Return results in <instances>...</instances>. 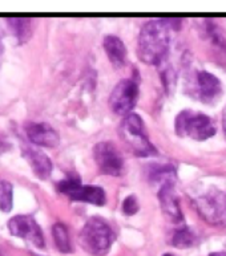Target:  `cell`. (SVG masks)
Returning a JSON list of instances; mask_svg holds the SVG:
<instances>
[{"label":"cell","instance_id":"6da1fadb","mask_svg":"<svg viewBox=\"0 0 226 256\" xmlns=\"http://www.w3.org/2000/svg\"><path fill=\"white\" fill-rule=\"evenodd\" d=\"M170 26L165 19L150 20L138 34L137 56L148 65H160L166 58L170 44Z\"/></svg>","mask_w":226,"mask_h":256},{"label":"cell","instance_id":"7a4b0ae2","mask_svg":"<svg viewBox=\"0 0 226 256\" xmlns=\"http://www.w3.org/2000/svg\"><path fill=\"white\" fill-rule=\"evenodd\" d=\"M80 246L92 256H105L115 242V232L109 224L100 216L87 220L79 236Z\"/></svg>","mask_w":226,"mask_h":256},{"label":"cell","instance_id":"3957f363","mask_svg":"<svg viewBox=\"0 0 226 256\" xmlns=\"http://www.w3.org/2000/svg\"><path fill=\"white\" fill-rule=\"evenodd\" d=\"M119 134L124 144L137 157H152L157 154V150L149 140L145 124L138 114L130 113L125 116L120 124Z\"/></svg>","mask_w":226,"mask_h":256},{"label":"cell","instance_id":"277c9868","mask_svg":"<svg viewBox=\"0 0 226 256\" xmlns=\"http://www.w3.org/2000/svg\"><path fill=\"white\" fill-rule=\"evenodd\" d=\"M174 130L178 137L190 138L193 141H205L217 133L214 122L209 116L190 109L178 113L174 121Z\"/></svg>","mask_w":226,"mask_h":256},{"label":"cell","instance_id":"5b68a950","mask_svg":"<svg viewBox=\"0 0 226 256\" xmlns=\"http://www.w3.org/2000/svg\"><path fill=\"white\" fill-rule=\"evenodd\" d=\"M199 216L206 223L226 227V190H210L194 200Z\"/></svg>","mask_w":226,"mask_h":256},{"label":"cell","instance_id":"8992f818","mask_svg":"<svg viewBox=\"0 0 226 256\" xmlns=\"http://www.w3.org/2000/svg\"><path fill=\"white\" fill-rule=\"evenodd\" d=\"M58 192L67 195L68 198L77 202H85L95 204V206H104L107 196L105 192L99 186L81 184L80 176L77 174H69L65 180H60L56 184Z\"/></svg>","mask_w":226,"mask_h":256},{"label":"cell","instance_id":"52a82bcc","mask_svg":"<svg viewBox=\"0 0 226 256\" xmlns=\"http://www.w3.org/2000/svg\"><path fill=\"white\" fill-rule=\"evenodd\" d=\"M188 90L192 97L203 104H215L222 96L221 81L209 72L198 70L193 73L188 84Z\"/></svg>","mask_w":226,"mask_h":256},{"label":"cell","instance_id":"ba28073f","mask_svg":"<svg viewBox=\"0 0 226 256\" xmlns=\"http://www.w3.org/2000/svg\"><path fill=\"white\" fill-rule=\"evenodd\" d=\"M138 98V84L133 78H124L113 88L109 97V106L116 114L128 116L136 106Z\"/></svg>","mask_w":226,"mask_h":256},{"label":"cell","instance_id":"9c48e42d","mask_svg":"<svg viewBox=\"0 0 226 256\" xmlns=\"http://www.w3.org/2000/svg\"><path fill=\"white\" fill-rule=\"evenodd\" d=\"M93 158L101 172L113 176H121L124 170V158L113 142L101 141L95 145Z\"/></svg>","mask_w":226,"mask_h":256},{"label":"cell","instance_id":"30bf717a","mask_svg":"<svg viewBox=\"0 0 226 256\" xmlns=\"http://www.w3.org/2000/svg\"><path fill=\"white\" fill-rule=\"evenodd\" d=\"M8 230L14 236L30 242L38 248H44V246H46L44 235H43L40 226L30 215H18V216L10 219Z\"/></svg>","mask_w":226,"mask_h":256},{"label":"cell","instance_id":"8fae6325","mask_svg":"<svg viewBox=\"0 0 226 256\" xmlns=\"http://www.w3.org/2000/svg\"><path fill=\"white\" fill-rule=\"evenodd\" d=\"M157 196L160 206H161L164 214L166 215V218L174 224L181 226V223L184 222V215H182V210L180 207L178 196L174 190L173 180H168L160 186Z\"/></svg>","mask_w":226,"mask_h":256},{"label":"cell","instance_id":"7c38bea8","mask_svg":"<svg viewBox=\"0 0 226 256\" xmlns=\"http://www.w3.org/2000/svg\"><path fill=\"white\" fill-rule=\"evenodd\" d=\"M30 141L44 148H56L60 144L58 132L46 122H30L26 126Z\"/></svg>","mask_w":226,"mask_h":256},{"label":"cell","instance_id":"4fadbf2b","mask_svg":"<svg viewBox=\"0 0 226 256\" xmlns=\"http://www.w3.org/2000/svg\"><path fill=\"white\" fill-rule=\"evenodd\" d=\"M23 156L28 160L32 172L40 180H47L52 172V162L50 157L32 146H23Z\"/></svg>","mask_w":226,"mask_h":256},{"label":"cell","instance_id":"5bb4252c","mask_svg":"<svg viewBox=\"0 0 226 256\" xmlns=\"http://www.w3.org/2000/svg\"><path fill=\"white\" fill-rule=\"evenodd\" d=\"M103 46L109 62L115 65L116 68L123 66L127 58V48L124 46L123 40L115 34H108L104 38Z\"/></svg>","mask_w":226,"mask_h":256},{"label":"cell","instance_id":"9a60e30c","mask_svg":"<svg viewBox=\"0 0 226 256\" xmlns=\"http://www.w3.org/2000/svg\"><path fill=\"white\" fill-rule=\"evenodd\" d=\"M6 23H8L12 34H15L20 44H24L31 38L32 32H34L32 19L30 18H8L6 19Z\"/></svg>","mask_w":226,"mask_h":256},{"label":"cell","instance_id":"2e32d148","mask_svg":"<svg viewBox=\"0 0 226 256\" xmlns=\"http://www.w3.org/2000/svg\"><path fill=\"white\" fill-rule=\"evenodd\" d=\"M170 243L177 248H189V247L194 246L195 235L189 227L180 226L178 228L174 230Z\"/></svg>","mask_w":226,"mask_h":256},{"label":"cell","instance_id":"e0dca14e","mask_svg":"<svg viewBox=\"0 0 226 256\" xmlns=\"http://www.w3.org/2000/svg\"><path fill=\"white\" fill-rule=\"evenodd\" d=\"M52 236H54L55 244L58 247V250L63 254H69L72 251V246H71V240H69L68 230L63 223H56L52 227Z\"/></svg>","mask_w":226,"mask_h":256},{"label":"cell","instance_id":"ac0fdd59","mask_svg":"<svg viewBox=\"0 0 226 256\" xmlns=\"http://www.w3.org/2000/svg\"><path fill=\"white\" fill-rule=\"evenodd\" d=\"M12 184L8 180H0V210L3 212H10L12 210Z\"/></svg>","mask_w":226,"mask_h":256},{"label":"cell","instance_id":"d6986e66","mask_svg":"<svg viewBox=\"0 0 226 256\" xmlns=\"http://www.w3.org/2000/svg\"><path fill=\"white\" fill-rule=\"evenodd\" d=\"M140 210V204L136 198V195H128L123 202V212L125 215H134L137 214Z\"/></svg>","mask_w":226,"mask_h":256},{"label":"cell","instance_id":"ffe728a7","mask_svg":"<svg viewBox=\"0 0 226 256\" xmlns=\"http://www.w3.org/2000/svg\"><path fill=\"white\" fill-rule=\"evenodd\" d=\"M2 38H3V31L0 30V56L3 54V42H2Z\"/></svg>","mask_w":226,"mask_h":256},{"label":"cell","instance_id":"44dd1931","mask_svg":"<svg viewBox=\"0 0 226 256\" xmlns=\"http://www.w3.org/2000/svg\"><path fill=\"white\" fill-rule=\"evenodd\" d=\"M223 133H225L226 137V109L223 110Z\"/></svg>","mask_w":226,"mask_h":256},{"label":"cell","instance_id":"7402d4cb","mask_svg":"<svg viewBox=\"0 0 226 256\" xmlns=\"http://www.w3.org/2000/svg\"><path fill=\"white\" fill-rule=\"evenodd\" d=\"M209 256H226V252H213Z\"/></svg>","mask_w":226,"mask_h":256},{"label":"cell","instance_id":"603a6c76","mask_svg":"<svg viewBox=\"0 0 226 256\" xmlns=\"http://www.w3.org/2000/svg\"><path fill=\"white\" fill-rule=\"evenodd\" d=\"M164 256H173V255H172V254H165Z\"/></svg>","mask_w":226,"mask_h":256}]
</instances>
